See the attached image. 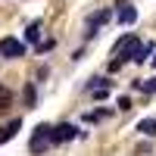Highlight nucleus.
<instances>
[{"label": "nucleus", "mask_w": 156, "mask_h": 156, "mask_svg": "<svg viewBox=\"0 0 156 156\" xmlns=\"http://www.w3.org/2000/svg\"><path fill=\"white\" fill-rule=\"evenodd\" d=\"M112 50H115V56H122V59L128 62V59L137 56V50H140V37H137V34H122L119 41H115Z\"/></svg>", "instance_id": "1"}, {"label": "nucleus", "mask_w": 156, "mask_h": 156, "mask_svg": "<svg viewBox=\"0 0 156 156\" xmlns=\"http://www.w3.org/2000/svg\"><path fill=\"white\" fill-rule=\"evenodd\" d=\"M25 41H19V37H12V34H6V37H0V56L3 59H19V56H25Z\"/></svg>", "instance_id": "2"}, {"label": "nucleus", "mask_w": 156, "mask_h": 156, "mask_svg": "<svg viewBox=\"0 0 156 156\" xmlns=\"http://www.w3.org/2000/svg\"><path fill=\"white\" fill-rule=\"evenodd\" d=\"M78 134V128L72 122H62V125H53V134H50V144H62V140H72Z\"/></svg>", "instance_id": "3"}, {"label": "nucleus", "mask_w": 156, "mask_h": 156, "mask_svg": "<svg viewBox=\"0 0 156 156\" xmlns=\"http://www.w3.org/2000/svg\"><path fill=\"white\" fill-rule=\"evenodd\" d=\"M109 19H112V12H109V9H97V12H90V16H87V28H90V31H97L100 25H106Z\"/></svg>", "instance_id": "4"}, {"label": "nucleus", "mask_w": 156, "mask_h": 156, "mask_svg": "<svg viewBox=\"0 0 156 156\" xmlns=\"http://www.w3.org/2000/svg\"><path fill=\"white\" fill-rule=\"evenodd\" d=\"M22 131V119H12V122H6L3 128H0V144H6V140H12Z\"/></svg>", "instance_id": "5"}, {"label": "nucleus", "mask_w": 156, "mask_h": 156, "mask_svg": "<svg viewBox=\"0 0 156 156\" xmlns=\"http://www.w3.org/2000/svg\"><path fill=\"white\" fill-rule=\"evenodd\" d=\"M134 19H137V9H134V6H128V3H122L119 12H115V22H119V25H131Z\"/></svg>", "instance_id": "6"}, {"label": "nucleus", "mask_w": 156, "mask_h": 156, "mask_svg": "<svg viewBox=\"0 0 156 156\" xmlns=\"http://www.w3.org/2000/svg\"><path fill=\"white\" fill-rule=\"evenodd\" d=\"M22 100H25V106H28V109L37 106V90H34V84H25V87H22Z\"/></svg>", "instance_id": "7"}, {"label": "nucleus", "mask_w": 156, "mask_h": 156, "mask_svg": "<svg viewBox=\"0 0 156 156\" xmlns=\"http://www.w3.org/2000/svg\"><path fill=\"white\" fill-rule=\"evenodd\" d=\"M137 131L144 137H156V119H140L137 122Z\"/></svg>", "instance_id": "8"}, {"label": "nucleus", "mask_w": 156, "mask_h": 156, "mask_svg": "<svg viewBox=\"0 0 156 156\" xmlns=\"http://www.w3.org/2000/svg\"><path fill=\"white\" fill-rule=\"evenodd\" d=\"M37 37H41V19H34L28 28H25V41L28 44H37Z\"/></svg>", "instance_id": "9"}, {"label": "nucleus", "mask_w": 156, "mask_h": 156, "mask_svg": "<svg viewBox=\"0 0 156 156\" xmlns=\"http://www.w3.org/2000/svg\"><path fill=\"white\" fill-rule=\"evenodd\" d=\"M153 50H156V47H153L150 41H147V44H140V50H137V56H134V62H144V59H150V56H153Z\"/></svg>", "instance_id": "10"}, {"label": "nucleus", "mask_w": 156, "mask_h": 156, "mask_svg": "<svg viewBox=\"0 0 156 156\" xmlns=\"http://www.w3.org/2000/svg\"><path fill=\"white\" fill-rule=\"evenodd\" d=\"M106 115H109V109H94V112H84V122H100Z\"/></svg>", "instance_id": "11"}, {"label": "nucleus", "mask_w": 156, "mask_h": 156, "mask_svg": "<svg viewBox=\"0 0 156 156\" xmlns=\"http://www.w3.org/2000/svg\"><path fill=\"white\" fill-rule=\"evenodd\" d=\"M115 106H119L122 112H125V109H131V97H128V94H122L119 100H115Z\"/></svg>", "instance_id": "12"}, {"label": "nucleus", "mask_w": 156, "mask_h": 156, "mask_svg": "<svg viewBox=\"0 0 156 156\" xmlns=\"http://www.w3.org/2000/svg\"><path fill=\"white\" fill-rule=\"evenodd\" d=\"M9 100H12V94H9V90H3V87H0V109H6V106H9Z\"/></svg>", "instance_id": "13"}, {"label": "nucleus", "mask_w": 156, "mask_h": 156, "mask_svg": "<svg viewBox=\"0 0 156 156\" xmlns=\"http://www.w3.org/2000/svg\"><path fill=\"white\" fill-rule=\"evenodd\" d=\"M106 94H109V87H94V90H90L94 100H106Z\"/></svg>", "instance_id": "14"}, {"label": "nucleus", "mask_w": 156, "mask_h": 156, "mask_svg": "<svg viewBox=\"0 0 156 156\" xmlns=\"http://www.w3.org/2000/svg\"><path fill=\"white\" fill-rule=\"evenodd\" d=\"M122 66H125V59H122V56H115V59H112V62H109V72H119V69H122Z\"/></svg>", "instance_id": "15"}, {"label": "nucleus", "mask_w": 156, "mask_h": 156, "mask_svg": "<svg viewBox=\"0 0 156 156\" xmlns=\"http://www.w3.org/2000/svg\"><path fill=\"white\" fill-rule=\"evenodd\" d=\"M53 44L56 41H44V44H37V50H41V53H44V50H53Z\"/></svg>", "instance_id": "16"}, {"label": "nucleus", "mask_w": 156, "mask_h": 156, "mask_svg": "<svg viewBox=\"0 0 156 156\" xmlns=\"http://www.w3.org/2000/svg\"><path fill=\"white\" fill-rule=\"evenodd\" d=\"M153 66H156V56H153Z\"/></svg>", "instance_id": "17"}]
</instances>
